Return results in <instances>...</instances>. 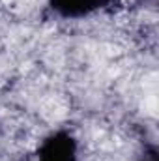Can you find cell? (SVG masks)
<instances>
[{
	"label": "cell",
	"mask_w": 159,
	"mask_h": 161,
	"mask_svg": "<svg viewBox=\"0 0 159 161\" xmlns=\"http://www.w3.org/2000/svg\"><path fill=\"white\" fill-rule=\"evenodd\" d=\"M139 161H159V152L156 146H150L146 152H144V156L140 158Z\"/></svg>",
	"instance_id": "obj_3"
},
{
	"label": "cell",
	"mask_w": 159,
	"mask_h": 161,
	"mask_svg": "<svg viewBox=\"0 0 159 161\" xmlns=\"http://www.w3.org/2000/svg\"><path fill=\"white\" fill-rule=\"evenodd\" d=\"M114 2L116 0H49V8L62 19H82Z\"/></svg>",
	"instance_id": "obj_2"
},
{
	"label": "cell",
	"mask_w": 159,
	"mask_h": 161,
	"mask_svg": "<svg viewBox=\"0 0 159 161\" xmlns=\"http://www.w3.org/2000/svg\"><path fill=\"white\" fill-rule=\"evenodd\" d=\"M34 161H79L77 139L68 129L52 131L43 139Z\"/></svg>",
	"instance_id": "obj_1"
}]
</instances>
